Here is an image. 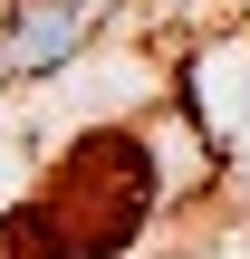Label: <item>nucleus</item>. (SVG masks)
<instances>
[{
    "instance_id": "2",
    "label": "nucleus",
    "mask_w": 250,
    "mask_h": 259,
    "mask_svg": "<svg viewBox=\"0 0 250 259\" xmlns=\"http://www.w3.org/2000/svg\"><path fill=\"white\" fill-rule=\"evenodd\" d=\"M77 48V10H29V29L10 38V67H58Z\"/></svg>"
},
{
    "instance_id": "1",
    "label": "nucleus",
    "mask_w": 250,
    "mask_h": 259,
    "mask_svg": "<svg viewBox=\"0 0 250 259\" xmlns=\"http://www.w3.org/2000/svg\"><path fill=\"white\" fill-rule=\"evenodd\" d=\"M145 211H154V154L106 125L48 163V183L0 221V240L10 259H116L145 231Z\"/></svg>"
}]
</instances>
